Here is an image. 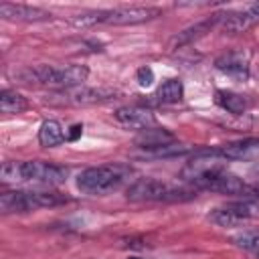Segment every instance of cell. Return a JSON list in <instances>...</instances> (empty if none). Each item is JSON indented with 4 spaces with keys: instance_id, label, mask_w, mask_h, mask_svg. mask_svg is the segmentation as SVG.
I'll return each instance as SVG.
<instances>
[{
    "instance_id": "cell-12",
    "label": "cell",
    "mask_w": 259,
    "mask_h": 259,
    "mask_svg": "<svg viewBox=\"0 0 259 259\" xmlns=\"http://www.w3.org/2000/svg\"><path fill=\"white\" fill-rule=\"evenodd\" d=\"M223 16H225V14H212L210 18H204V20H200V22H196V24H192V26L180 30L178 34L172 36V40H170L168 47H170V49H180V47H184V45L194 42L196 38H200V36H204L206 32H210V28H214L219 22H223Z\"/></svg>"
},
{
    "instance_id": "cell-11",
    "label": "cell",
    "mask_w": 259,
    "mask_h": 259,
    "mask_svg": "<svg viewBox=\"0 0 259 259\" xmlns=\"http://www.w3.org/2000/svg\"><path fill=\"white\" fill-rule=\"evenodd\" d=\"M0 16L10 22H42L49 20L53 14L38 6L28 4H14V2H2L0 4Z\"/></svg>"
},
{
    "instance_id": "cell-1",
    "label": "cell",
    "mask_w": 259,
    "mask_h": 259,
    "mask_svg": "<svg viewBox=\"0 0 259 259\" xmlns=\"http://www.w3.org/2000/svg\"><path fill=\"white\" fill-rule=\"evenodd\" d=\"M134 174V168L130 164H101V166H91L85 168L77 176V188L83 194L89 196H105L109 192L119 190L130 182Z\"/></svg>"
},
{
    "instance_id": "cell-13",
    "label": "cell",
    "mask_w": 259,
    "mask_h": 259,
    "mask_svg": "<svg viewBox=\"0 0 259 259\" xmlns=\"http://www.w3.org/2000/svg\"><path fill=\"white\" fill-rule=\"evenodd\" d=\"M214 67L229 75V77H235V79H247L249 77V61L243 53L239 51H229V53H223L214 59Z\"/></svg>"
},
{
    "instance_id": "cell-4",
    "label": "cell",
    "mask_w": 259,
    "mask_h": 259,
    "mask_svg": "<svg viewBox=\"0 0 259 259\" xmlns=\"http://www.w3.org/2000/svg\"><path fill=\"white\" fill-rule=\"evenodd\" d=\"M162 14L156 6H119L105 10H89L71 18L75 26H95V24H113V26H132L144 24Z\"/></svg>"
},
{
    "instance_id": "cell-3",
    "label": "cell",
    "mask_w": 259,
    "mask_h": 259,
    "mask_svg": "<svg viewBox=\"0 0 259 259\" xmlns=\"http://www.w3.org/2000/svg\"><path fill=\"white\" fill-rule=\"evenodd\" d=\"M0 174L4 182H32V184L55 186V184H63L69 178V168L59 164H49L42 160H28V162L10 160L2 164Z\"/></svg>"
},
{
    "instance_id": "cell-17",
    "label": "cell",
    "mask_w": 259,
    "mask_h": 259,
    "mask_svg": "<svg viewBox=\"0 0 259 259\" xmlns=\"http://www.w3.org/2000/svg\"><path fill=\"white\" fill-rule=\"evenodd\" d=\"M255 22H259V20L245 8V10H239V12H227V14L223 16L221 26H223V30L229 32V34H239V32L249 30Z\"/></svg>"
},
{
    "instance_id": "cell-16",
    "label": "cell",
    "mask_w": 259,
    "mask_h": 259,
    "mask_svg": "<svg viewBox=\"0 0 259 259\" xmlns=\"http://www.w3.org/2000/svg\"><path fill=\"white\" fill-rule=\"evenodd\" d=\"M176 142L174 140V134L168 132L166 127H150V130H144L140 132V136L136 138V144L144 150V152H152V150H158L166 144H172Z\"/></svg>"
},
{
    "instance_id": "cell-14",
    "label": "cell",
    "mask_w": 259,
    "mask_h": 259,
    "mask_svg": "<svg viewBox=\"0 0 259 259\" xmlns=\"http://www.w3.org/2000/svg\"><path fill=\"white\" fill-rule=\"evenodd\" d=\"M221 156L231 162V160H249L259 154V138H245L237 142H229L225 146H219Z\"/></svg>"
},
{
    "instance_id": "cell-7",
    "label": "cell",
    "mask_w": 259,
    "mask_h": 259,
    "mask_svg": "<svg viewBox=\"0 0 259 259\" xmlns=\"http://www.w3.org/2000/svg\"><path fill=\"white\" fill-rule=\"evenodd\" d=\"M225 164L227 160L221 156L219 148H206V150H198L194 152V156L182 166L180 170V178L184 182H196L212 172H219V170H225Z\"/></svg>"
},
{
    "instance_id": "cell-26",
    "label": "cell",
    "mask_w": 259,
    "mask_h": 259,
    "mask_svg": "<svg viewBox=\"0 0 259 259\" xmlns=\"http://www.w3.org/2000/svg\"><path fill=\"white\" fill-rule=\"evenodd\" d=\"M257 259H259V251H257Z\"/></svg>"
},
{
    "instance_id": "cell-19",
    "label": "cell",
    "mask_w": 259,
    "mask_h": 259,
    "mask_svg": "<svg viewBox=\"0 0 259 259\" xmlns=\"http://www.w3.org/2000/svg\"><path fill=\"white\" fill-rule=\"evenodd\" d=\"M214 101L219 107H223L225 111H229L233 115H243L249 109V101L245 95L235 93V91H227V89H219L214 93Z\"/></svg>"
},
{
    "instance_id": "cell-10",
    "label": "cell",
    "mask_w": 259,
    "mask_h": 259,
    "mask_svg": "<svg viewBox=\"0 0 259 259\" xmlns=\"http://www.w3.org/2000/svg\"><path fill=\"white\" fill-rule=\"evenodd\" d=\"M113 117L121 127L136 130V132H144V130H150L156 125L154 113L142 105H123V107L115 109Z\"/></svg>"
},
{
    "instance_id": "cell-5",
    "label": "cell",
    "mask_w": 259,
    "mask_h": 259,
    "mask_svg": "<svg viewBox=\"0 0 259 259\" xmlns=\"http://www.w3.org/2000/svg\"><path fill=\"white\" fill-rule=\"evenodd\" d=\"M71 202V198L57 190H6L0 194V210L4 214H22L38 208H53Z\"/></svg>"
},
{
    "instance_id": "cell-9",
    "label": "cell",
    "mask_w": 259,
    "mask_h": 259,
    "mask_svg": "<svg viewBox=\"0 0 259 259\" xmlns=\"http://www.w3.org/2000/svg\"><path fill=\"white\" fill-rule=\"evenodd\" d=\"M115 95V91L111 89H103V87H71V89H59L57 93H53L47 101L55 103V105H95V103H103L109 101Z\"/></svg>"
},
{
    "instance_id": "cell-22",
    "label": "cell",
    "mask_w": 259,
    "mask_h": 259,
    "mask_svg": "<svg viewBox=\"0 0 259 259\" xmlns=\"http://www.w3.org/2000/svg\"><path fill=\"white\" fill-rule=\"evenodd\" d=\"M231 243L245 251H259V227L239 231L237 235L231 237Z\"/></svg>"
},
{
    "instance_id": "cell-2",
    "label": "cell",
    "mask_w": 259,
    "mask_h": 259,
    "mask_svg": "<svg viewBox=\"0 0 259 259\" xmlns=\"http://www.w3.org/2000/svg\"><path fill=\"white\" fill-rule=\"evenodd\" d=\"M16 77L24 85H42V87H57V89H71L79 87L87 81L89 69L85 65H34L16 73Z\"/></svg>"
},
{
    "instance_id": "cell-15",
    "label": "cell",
    "mask_w": 259,
    "mask_h": 259,
    "mask_svg": "<svg viewBox=\"0 0 259 259\" xmlns=\"http://www.w3.org/2000/svg\"><path fill=\"white\" fill-rule=\"evenodd\" d=\"M208 221L219 225V227H225V229H231V227H241L247 219L239 206V202H229L225 206H217L208 212Z\"/></svg>"
},
{
    "instance_id": "cell-21",
    "label": "cell",
    "mask_w": 259,
    "mask_h": 259,
    "mask_svg": "<svg viewBox=\"0 0 259 259\" xmlns=\"http://www.w3.org/2000/svg\"><path fill=\"white\" fill-rule=\"evenodd\" d=\"M28 109V99L24 95H20L14 89H2L0 93V111L8 113V115H16Z\"/></svg>"
},
{
    "instance_id": "cell-6",
    "label": "cell",
    "mask_w": 259,
    "mask_h": 259,
    "mask_svg": "<svg viewBox=\"0 0 259 259\" xmlns=\"http://www.w3.org/2000/svg\"><path fill=\"white\" fill-rule=\"evenodd\" d=\"M192 196H196V190L170 186L156 178H138L125 188V198L132 202H172Z\"/></svg>"
},
{
    "instance_id": "cell-18",
    "label": "cell",
    "mask_w": 259,
    "mask_h": 259,
    "mask_svg": "<svg viewBox=\"0 0 259 259\" xmlns=\"http://www.w3.org/2000/svg\"><path fill=\"white\" fill-rule=\"evenodd\" d=\"M67 140V130L57 119H45L38 127V144L45 148L61 146Z\"/></svg>"
},
{
    "instance_id": "cell-23",
    "label": "cell",
    "mask_w": 259,
    "mask_h": 259,
    "mask_svg": "<svg viewBox=\"0 0 259 259\" xmlns=\"http://www.w3.org/2000/svg\"><path fill=\"white\" fill-rule=\"evenodd\" d=\"M136 79H138V85L140 87H150L152 83H154V71H152V67H140L138 71H136Z\"/></svg>"
},
{
    "instance_id": "cell-24",
    "label": "cell",
    "mask_w": 259,
    "mask_h": 259,
    "mask_svg": "<svg viewBox=\"0 0 259 259\" xmlns=\"http://www.w3.org/2000/svg\"><path fill=\"white\" fill-rule=\"evenodd\" d=\"M81 134H83V125H79V123H77V125H73V127H71V132L67 134V140H77Z\"/></svg>"
},
{
    "instance_id": "cell-8",
    "label": "cell",
    "mask_w": 259,
    "mask_h": 259,
    "mask_svg": "<svg viewBox=\"0 0 259 259\" xmlns=\"http://www.w3.org/2000/svg\"><path fill=\"white\" fill-rule=\"evenodd\" d=\"M192 186H194V190H212V192H221V194L253 198V190L247 186V182L243 178H239L237 174L227 172V168L192 182Z\"/></svg>"
},
{
    "instance_id": "cell-20",
    "label": "cell",
    "mask_w": 259,
    "mask_h": 259,
    "mask_svg": "<svg viewBox=\"0 0 259 259\" xmlns=\"http://www.w3.org/2000/svg\"><path fill=\"white\" fill-rule=\"evenodd\" d=\"M158 103H178L184 97V83L180 79H166L154 93Z\"/></svg>"
},
{
    "instance_id": "cell-25",
    "label": "cell",
    "mask_w": 259,
    "mask_h": 259,
    "mask_svg": "<svg viewBox=\"0 0 259 259\" xmlns=\"http://www.w3.org/2000/svg\"><path fill=\"white\" fill-rule=\"evenodd\" d=\"M247 10H249V12H251V14H253V16L257 18V20H259V2H255V4H251V6L247 8Z\"/></svg>"
}]
</instances>
